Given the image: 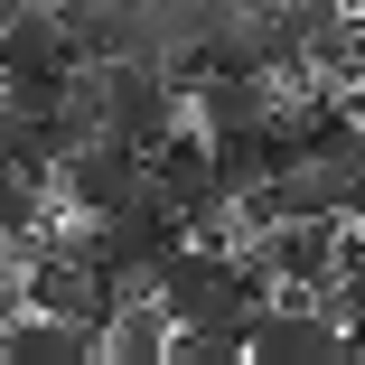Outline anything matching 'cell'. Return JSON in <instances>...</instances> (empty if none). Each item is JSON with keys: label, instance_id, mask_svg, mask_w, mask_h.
Instances as JSON below:
<instances>
[{"label": "cell", "instance_id": "6", "mask_svg": "<svg viewBox=\"0 0 365 365\" xmlns=\"http://www.w3.org/2000/svg\"><path fill=\"white\" fill-rule=\"evenodd\" d=\"M187 113L206 131H253V122H281V76H197L187 85Z\"/></svg>", "mask_w": 365, "mask_h": 365}, {"label": "cell", "instance_id": "3", "mask_svg": "<svg viewBox=\"0 0 365 365\" xmlns=\"http://www.w3.org/2000/svg\"><path fill=\"white\" fill-rule=\"evenodd\" d=\"M160 187V160L140 150V140H122V131H85L76 150L56 160V197H66V215H122V206H140Z\"/></svg>", "mask_w": 365, "mask_h": 365}, {"label": "cell", "instance_id": "5", "mask_svg": "<svg viewBox=\"0 0 365 365\" xmlns=\"http://www.w3.org/2000/svg\"><path fill=\"white\" fill-rule=\"evenodd\" d=\"M85 356H103V328H85V319H56V309H19V319H0V365H85Z\"/></svg>", "mask_w": 365, "mask_h": 365}, {"label": "cell", "instance_id": "1", "mask_svg": "<svg viewBox=\"0 0 365 365\" xmlns=\"http://www.w3.org/2000/svg\"><path fill=\"white\" fill-rule=\"evenodd\" d=\"M66 131H122L140 150H160V140L187 122V76L160 56H76V76H66Z\"/></svg>", "mask_w": 365, "mask_h": 365}, {"label": "cell", "instance_id": "8", "mask_svg": "<svg viewBox=\"0 0 365 365\" xmlns=\"http://www.w3.org/2000/svg\"><path fill=\"white\" fill-rule=\"evenodd\" d=\"M10 10H19V0H0V29H10Z\"/></svg>", "mask_w": 365, "mask_h": 365}, {"label": "cell", "instance_id": "7", "mask_svg": "<svg viewBox=\"0 0 365 365\" xmlns=\"http://www.w3.org/2000/svg\"><path fill=\"white\" fill-rule=\"evenodd\" d=\"M103 356H113V365H169V356H178V319H169L160 290H140V300H122V309L103 319Z\"/></svg>", "mask_w": 365, "mask_h": 365}, {"label": "cell", "instance_id": "2", "mask_svg": "<svg viewBox=\"0 0 365 365\" xmlns=\"http://www.w3.org/2000/svg\"><path fill=\"white\" fill-rule=\"evenodd\" d=\"M262 262L253 253H235L225 235H197L169 272H160V300H169V319L178 328H206V337H244L253 346V319H262Z\"/></svg>", "mask_w": 365, "mask_h": 365}, {"label": "cell", "instance_id": "4", "mask_svg": "<svg viewBox=\"0 0 365 365\" xmlns=\"http://www.w3.org/2000/svg\"><path fill=\"white\" fill-rule=\"evenodd\" d=\"M253 356L262 365H346V319L319 300V290H272L253 319Z\"/></svg>", "mask_w": 365, "mask_h": 365}]
</instances>
